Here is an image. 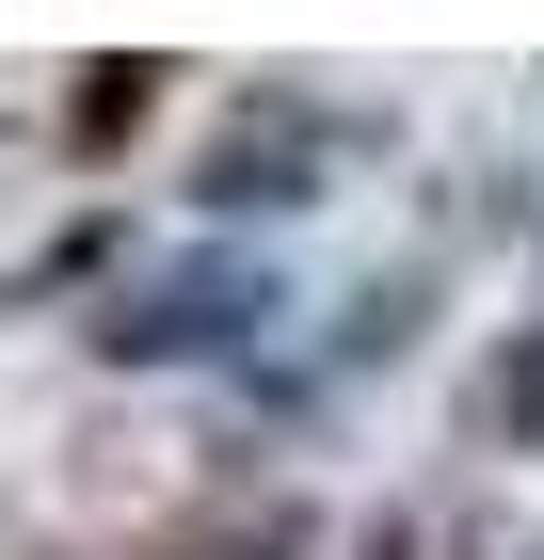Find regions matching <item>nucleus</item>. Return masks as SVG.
<instances>
[{
  "mask_svg": "<svg viewBox=\"0 0 544 560\" xmlns=\"http://www.w3.org/2000/svg\"><path fill=\"white\" fill-rule=\"evenodd\" d=\"M304 304L273 257H241V241H176V257H128L113 289H96L81 352L96 369H209V352H273Z\"/></svg>",
  "mask_w": 544,
  "mask_h": 560,
  "instance_id": "nucleus-1",
  "label": "nucleus"
},
{
  "mask_svg": "<svg viewBox=\"0 0 544 560\" xmlns=\"http://www.w3.org/2000/svg\"><path fill=\"white\" fill-rule=\"evenodd\" d=\"M464 448H544V320L464 369Z\"/></svg>",
  "mask_w": 544,
  "mask_h": 560,
  "instance_id": "nucleus-4",
  "label": "nucleus"
},
{
  "mask_svg": "<svg viewBox=\"0 0 544 560\" xmlns=\"http://www.w3.org/2000/svg\"><path fill=\"white\" fill-rule=\"evenodd\" d=\"M144 113H161V65H96V81L65 96V144H81V161H96V144H128V129H144Z\"/></svg>",
  "mask_w": 544,
  "mask_h": 560,
  "instance_id": "nucleus-5",
  "label": "nucleus"
},
{
  "mask_svg": "<svg viewBox=\"0 0 544 560\" xmlns=\"http://www.w3.org/2000/svg\"><path fill=\"white\" fill-rule=\"evenodd\" d=\"M336 144H352V113H336V96H304V81H256L241 113H224V129L193 144V209H209V241H224V224H273V209H321Z\"/></svg>",
  "mask_w": 544,
  "mask_h": 560,
  "instance_id": "nucleus-2",
  "label": "nucleus"
},
{
  "mask_svg": "<svg viewBox=\"0 0 544 560\" xmlns=\"http://www.w3.org/2000/svg\"><path fill=\"white\" fill-rule=\"evenodd\" d=\"M161 560H321V513L304 497H209L193 528H161Z\"/></svg>",
  "mask_w": 544,
  "mask_h": 560,
  "instance_id": "nucleus-3",
  "label": "nucleus"
}]
</instances>
